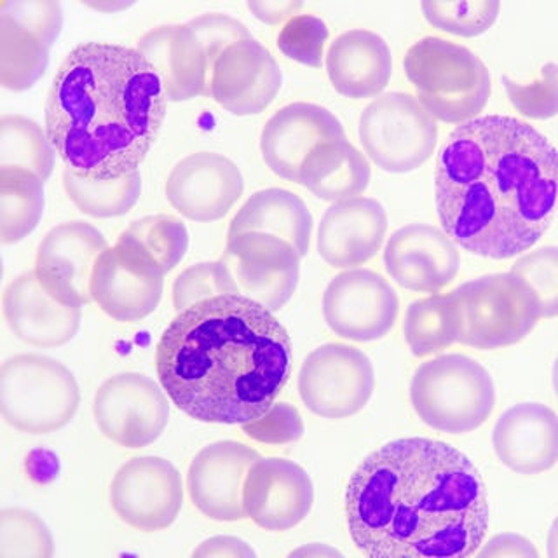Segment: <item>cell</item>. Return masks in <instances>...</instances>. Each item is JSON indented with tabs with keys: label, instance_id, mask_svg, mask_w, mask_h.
I'll use <instances>...</instances> for the list:
<instances>
[{
	"label": "cell",
	"instance_id": "23",
	"mask_svg": "<svg viewBox=\"0 0 558 558\" xmlns=\"http://www.w3.org/2000/svg\"><path fill=\"white\" fill-rule=\"evenodd\" d=\"M337 138H345V131L330 110L299 101L267 121L260 136L262 157L279 179L299 183L307 156L323 142Z\"/></svg>",
	"mask_w": 558,
	"mask_h": 558
},
{
	"label": "cell",
	"instance_id": "29",
	"mask_svg": "<svg viewBox=\"0 0 558 558\" xmlns=\"http://www.w3.org/2000/svg\"><path fill=\"white\" fill-rule=\"evenodd\" d=\"M266 232L278 235L295 246L302 257L307 255L313 235V215L301 197L284 189H264L250 197L232 218L229 234Z\"/></svg>",
	"mask_w": 558,
	"mask_h": 558
},
{
	"label": "cell",
	"instance_id": "19",
	"mask_svg": "<svg viewBox=\"0 0 558 558\" xmlns=\"http://www.w3.org/2000/svg\"><path fill=\"white\" fill-rule=\"evenodd\" d=\"M243 501L246 519L258 527L290 531L313 510V480L296 462L260 458L246 476Z\"/></svg>",
	"mask_w": 558,
	"mask_h": 558
},
{
	"label": "cell",
	"instance_id": "47",
	"mask_svg": "<svg viewBox=\"0 0 558 558\" xmlns=\"http://www.w3.org/2000/svg\"><path fill=\"white\" fill-rule=\"evenodd\" d=\"M292 557H340V551L327 545H307L292 551Z\"/></svg>",
	"mask_w": 558,
	"mask_h": 558
},
{
	"label": "cell",
	"instance_id": "36",
	"mask_svg": "<svg viewBox=\"0 0 558 558\" xmlns=\"http://www.w3.org/2000/svg\"><path fill=\"white\" fill-rule=\"evenodd\" d=\"M429 25L458 37H478L493 28L499 17L501 2L497 0H427L421 4Z\"/></svg>",
	"mask_w": 558,
	"mask_h": 558
},
{
	"label": "cell",
	"instance_id": "39",
	"mask_svg": "<svg viewBox=\"0 0 558 558\" xmlns=\"http://www.w3.org/2000/svg\"><path fill=\"white\" fill-rule=\"evenodd\" d=\"M502 86L508 100L523 118L545 121L558 116V65L554 61L545 63L539 77L532 83H517L502 75Z\"/></svg>",
	"mask_w": 558,
	"mask_h": 558
},
{
	"label": "cell",
	"instance_id": "48",
	"mask_svg": "<svg viewBox=\"0 0 558 558\" xmlns=\"http://www.w3.org/2000/svg\"><path fill=\"white\" fill-rule=\"evenodd\" d=\"M546 554L549 558H558V517L551 523V529L548 532V539H546Z\"/></svg>",
	"mask_w": 558,
	"mask_h": 558
},
{
	"label": "cell",
	"instance_id": "45",
	"mask_svg": "<svg viewBox=\"0 0 558 558\" xmlns=\"http://www.w3.org/2000/svg\"><path fill=\"white\" fill-rule=\"evenodd\" d=\"M250 11L253 16L267 23V25H279L288 23L292 17L299 16V11L304 8V2L296 0H250Z\"/></svg>",
	"mask_w": 558,
	"mask_h": 558
},
{
	"label": "cell",
	"instance_id": "4",
	"mask_svg": "<svg viewBox=\"0 0 558 558\" xmlns=\"http://www.w3.org/2000/svg\"><path fill=\"white\" fill-rule=\"evenodd\" d=\"M166 95L136 49L86 43L69 52L46 101V133L66 170L112 180L138 171L166 119Z\"/></svg>",
	"mask_w": 558,
	"mask_h": 558
},
{
	"label": "cell",
	"instance_id": "15",
	"mask_svg": "<svg viewBox=\"0 0 558 558\" xmlns=\"http://www.w3.org/2000/svg\"><path fill=\"white\" fill-rule=\"evenodd\" d=\"M400 313L395 288L379 272L349 269L328 283L323 316L336 336L353 342H372L388 336Z\"/></svg>",
	"mask_w": 558,
	"mask_h": 558
},
{
	"label": "cell",
	"instance_id": "14",
	"mask_svg": "<svg viewBox=\"0 0 558 558\" xmlns=\"http://www.w3.org/2000/svg\"><path fill=\"white\" fill-rule=\"evenodd\" d=\"M166 272L150 255L119 235L93 272L92 295L107 316L121 323L147 318L161 302Z\"/></svg>",
	"mask_w": 558,
	"mask_h": 558
},
{
	"label": "cell",
	"instance_id": "21",
	"mask_svg": "<svg viewBox=\"0 0 558 558\" xmlns=\"http://www.w3.org/2000/svg\"><path fill=\"white\" fill-rule=\"evenodd\" d=\"M384 266L405 290L438 293L458 278L461 255L458 244L438 227L410 223L389 238Z\"/></svg>",
	"mask_w": 558,
	"mask_h": 558
},
{
	"label": "cell",
	"instance_id": "3",
	"mask_svg": "<svg viewBox=\"0 0 558 558\" xmlns=\"http://www.w3.org/2000/svg\"><path fill=\"white\" fill-rule=\"evenodd\" d=\"M156 372L183 414L244 426L264 417L287 386L292 339L272 311L248 296H209L162 331Z\"/></svg>",
	"mask_w": 558,
	"mask_h": 558
},
{
	"label": "cell",
	"instance_id": "27",
	"mask_svg": "<svg viewBox=\"0 0 558 558\" xmlns=\"http://www.w3.org/2000/svg\"><path fill=\"white\" fill-rule=\"evenodd\" d=\"M327 74L339 95L351 100L374 98L391 81V49L374 32H345L328 49Z\"/></svg>",
	"mask_w": 558,
	"mask_h": 558
},
{
	"label": "cell",
	"instance_id": "25",
	"mask_svg": "<svg viewBox=\"0 0 558 558\" xmlns=\"http://www.w3.org/2000/svg\"><path fill=\"white\" fill-rule=\"evenodd\" d=\"M494 452L519 475H539L558 462V415L543 403L505 410L493 433Z\"/></svg>",
	"mask_w": 558,
	"mask_h": 558
},
{
	"label": "cell",
	"instance_id": "28",
	"mask_svg": "<svg viewBox=\"0 0 558 558\" xmlns=\"http://www.w3.org/2000/svg\"><path fill=\"white\" fill-rule=\"evenodd\" d=\"M371 162L348 138L323 142L302 165L299 183L328 203L362 196L371 183Z\"/></svg>",
	"mask_w": 558,
	"mask_h": 558
},
{
	"label": "cell",
	"instance_id": "50",
	"mask_svg": "<svg viewBox=\"0 0 558 558\" xmlns=\"http://www.w3.org/2000/svg\"><path fill=\"white\" fill-rule=\"evenodd\" d=\"M92 5V8H95V9H121V8H128V4H121V5H101V4H89Z\"/></svg>",
	"mask_w": 558,
	"mask_h": 558
},
{
	"label": "cell",
	"instance_id": "44",
	"mask_svg": "<svg viewBox=\"0 0 558 558\" xmlns=\"http://www.w3.org/2000/svg\"><path fill=\"white\" fill-rule=\"evenodd\" d=\"M478 557L537 558L539 554L527 537L513 534V532H505V534H497L488 541L487 545L480 549Z\"/></svg>",
	"mask_w": 558,
	"mask_h": 558
},
{
	"label": "cell",
	"instance_id": "35",
	"mask_svg": "<svg viewBox=\"0 0 558 558\" xmlns=\"http://www.w3.org/2000/svg\"><path fill=\"white\" fill-rule=\"evenodd\" d=\"M121 235L150 255L165 272L179 266L189 248L187 227L180 218L171 215L140 218Z\"/></svg>",
	"mask_w": 558,
	"mask_h": 558
},
{
	"label": "cell",
	"instance_id": "6",
	"mask_svg": "<svg viewBox=\"0 0 558 558\" xmlns=\"http://www.w3.org/2000/svg\"><path fill=\"white\" fill-rule=\"evenodd\" d=\"M403 69L424 109L447 124L478 118L493 92L484 61L441 37H424L410 46Z\"/></svg>",
	"mask_w": 558,
	"mask_h": 558
},
{
	"label": "cell",
	"instance_id": "42",
	"mask_svg": "<svg viewBox=\"0 0 558 558\" xmlns=\"http://www.w3.org/2000/svg\"><path fill=\"white\" fill-rule=\"evenodd\" d=\"M0 14L39 35L49 46L58 39L63 26V9L54 0H2Z\"/></svg>",
	"mask_w": 558,
	"mask_h": 558
},
{
	"label": "cell",
	"instance_id": "11",
	"mask_svg": "<svg viewBox=\"0 0 558 558\" xmlns=\"http://www.w3.org/2000/svg\"><path fill=\"white\" fill-rule=\"evenodd\" d=\"M375 389L371 357L353 345L328 342L302 363L299 395L304 405L325 418H348L365 409Z\"/></svg>",
	"mask_w": 558,
	"mask_h": 558
},
{
	"label": "cell",
	"instance_id": "9",
	"mask_svg": "<svg viewBox=\"0 0 558 558\" xmlns=\"http://www.w3.org/2000/svg\"><path fill=\"white\" fill-rule=\"evenodd\" d=\"M450 295L458 305V342L470 348L490 351L519 344L541 319L536 295L511 270L471 279Z\"/></svg>",
	"mask_w": 558,
	"mask_h": 558
},
{
	"label": "cell",
	"instance_id": "22",
	"mask_svg": "<svg viewBox=\"0 0 558 558\" xmlns=\"http://www.w3.org/2000/svg\"><path fill=\"white\" fill-rule=\"evenodd\" d=\"M281 83L278 61L252 37L231 44L218 57L209 96L234 116H257L275 101Z\"/></svg>",
	"mask_w": 558,
	"mask_h": 558
},
{
	"label": "cell",
	"instance_id": "30",
	"mask_svg": "<svg viewBox=\"0 0 558 558\" xmlns=\"http://www.w3.org/2000/svg\"><path fill=\"white\" fill-rule=\"evenodd\" d=\"M44 182L22 168H0V241L14 244L39 226L44 214Z\"/></svg>",
	"mask_w": 558,
	"mask_h": 558
},
{
	"label": "cell",
	"instance_id": "18",
	"mask_svg": "<svg viewBox=\"0 0 558 558\" xmlns=\"http://www.w3.org/2000/svg\"><path fill=\"white\" fill-rule=\"evenodd\" d=\"M260 453L241 441L208 445L192 459L187 473L191 501L201 513L217 522L246 519L244 482Z\"/></svg>",
	"mask_w": 558,
	"mask_h": 558
},
{
	"label": "cell",
	"instance_id": "38",
	"mask_svg": "<svg viewBox=\"0 0 558 558\" xmlns=\"http://www.w3.org/2000/svg\"><path fill=\"white\" fill-rule=\"evenodd\" d=\"M511 272L531 287L541 319L558 316V246H543L514 262Z\"/></svg>",
	"mask_w": 558,
	"mask_h": 558
},
{
	"label": "cell",
	"instance_id": "2",
	"mask_svg": "<svg viewBox=\"0 0 558 558\" xmlns=\"http://www.w3.org/2000/svg\"><path fill=\"white\" fill-rule=\"evenodd\" d=\"M345 517L368 557L466 558L484 545L490 511L466 453L432 438H400L354 471Z\"/></svg>",
	"mask_w": 558,
	"mask_h": 558
},
{
	"label": "cell",
	"instance_id": "41",
	"mask_svg": "<svg viewBox=\"0 0 558 558\" xmlns=\"http://www.w3.org/2000/svg\"><path fill=\"white\" fill-rule=\"evenodd\" d=\"M330 32L319 17L299 14L284 23L278 35V48L284 57L302 65L319 69Z\"/></svg>",
	"mask_w": 558,
	"mask_h": 558
},
{
	"label": "cell",
	"instance_id": "46",
	"mask_svg": "<svg viewBox=\"0 0 558 558\" xmlns=\"http://www.w3.org/2000/svg\"><path fill=\"white\" fill-rule=\"evenodd\" d=\"M194 557L253 558L255 551L244 541L232 536L209 537L194 549Z\"/></svg>",
	"mask_w": 558,
	"mask_h": 558
},
{
	"label": "cell",
	"instance_id": "17",
	"mask_svg": "<svg viewBox=\"0 0 558 558\" xmlns=\"http://www.w3.org/2000/svg\"><path fill=\"white\" fill-rule=\"evenodd\" d=\"M109 248L105 235L92 223H60L39 244L35 272L49 295L61 304L83 307L93 301L96 262Z\"/></svg>",
	"mask_w": 558,
	"mask_h": 558
},
{
	"label": "cell",
	"instance_id": "7",
	"mask_svg": "<svg viewBox=\"0 0 558 558\" xmlns=\"http://www.w3.org/2000/svg\"><path fill=\"white\" fill-rule=\"evenodd\" d=\"M415 414L436 432L464 435L487 423L496 405V386L487 368L464 354L427 360L410 383Z\"/></svg>",
	"mask_w": 558,
	"mask_h": 558
},
{
	"label": "cell",
	"instance_id": "12",
	"mask_svg": "<svg viewBox=\"0 0 558 558\" xmlns=\"http://www.w3.org/2000/svg\"><path fill=\"white\" fill-rule=\"evenodd\" d=\"M301 258L295 246L278 235L243 232L227 238L220 260L234 281L235 293L276 313L290 302L299 287Z\"/></svg>",
	"mask_w": 558,
	"mask_h": 558
},
{
	"label": "cell",
	"instance_id": "43",
	"mask_svg": "<svg viewBox=\"0 0 558 558\" xmlns=\"http://www.w3.org/2000/svg\"><path fill=\"white\" fill-rule=\"evenodd\" d=\"M244 432L260 441L299 440L304 433L301 415L288 403H278L255 423L244 424Z\"/></svg>",
	"mask_w": 558,
	"mask_h": 558
},
{
	"label": "cell",
	"instance_id": "32",
	"mask_svg": "<svg viewBox=\"0 0 558 558\" xmlns=\"http://www.w3.org/2000/svg\"><path fill=\"white\" fill-rule=\"evenodd\" d=\"M403 333L412 354L433 356L459 340L458 305L450 293L418 299L409 305Z\"/></svg>",
	"mask_w": 558,
	"mask_h": 558
},
{
	"label": "cell",
	"instance_id": "1",
	"mask_svg": "<svg viewBox=\"0 0 558 558\" xmlns=\"http://www.w3.org/2000/svg\"><path fill=\"white\" fill-rule=\"evenodd\" d=\"M436 214L453 243L508 260L545 235L558 214V150L506 116L459 124L436 157Z\"/></svg>",
	"mask_w": 558,
	"mask_h": 558
},
{
	"label": "cell",
	"instance_id": "31",
	"mask_svg": "<svg viewBox=\"0 0 558 558\" xmlns=\"http://www.w3.org/2000/svg\"><path fill=\"white\" fill-rule=\"evenodd\" d=\"M49 46L43 37L0 14V84L25 92L37 84L49 65Z\"/></svg>",
	"mask_w": 558,
	"mask_h": 558
},
{
	"label": "cell",
	"instance_id": "16",
	"mask_svg": "<svg viewBox=\"0 0 558 558\" xmlns=\"http://www.w3.org/2000/svg\"><path fill=\"white\" fill-rule=\"evenodd\" d=\"M109 497L113 513L130 527L165 531L182 510V475L170 461L157 456L133 458L113 476Z\"/></svg>",
	"mask_w": 558,
	"mask_h": 558
},
{
	"label": "cell",
	"instance_id": "49",
	"mask_svg": "<svg viewBox=\"0 0 558 558\" xmlns=\"http://www.w3.org/2000/svg\"><path fill=\"white\" fill-rule=\"evenodd\" d=\"M554 389H555V392H557V397H558V357H557V362H555V365H554Z\"/></svg>",
	"mask_w": 558,
	"mask_h": 558
},
{
	"label": "cell",
	"instance_id": "20",
	"mask_svg": "<svg viewBox=\"0 0 558 558\" xmlns=\"http://www.w3.org/2000/svg\"><path fill=\"white\" fill-rule=\"evenodd\" d=\"M240 168L215 153H197L174 166L166 197L182 217L194 222H215L226 217L243 196Z\"/></svg>",
	"mask_w": 558,
	"mask_h": 558
},
{
	"label": "cell",
	"instance_id": "24",
	"mask_svg": "<svg viewBox=\"0 0 558 558\" xmlns=\"http://www.w3.org/2000/svg\"><path fill=\"white\" fill-rule=\"evenodd\" d=\"M388 226V214L379 201L354 197L333 203L319 223V255L336 269L363 266L383 248Z\"/></svg>",
	"mask_w": 558,
	"mask_h": 558
},
{
	"label": "cell",
	"instance_id": "33",
	"mask_svg": "<svg viewBox=\"0 0 558 558\" xmlns=\"http://www.w3.org/2000/svg\"><path fill=\"white\" fill-rule=\"evenodd\" d=\"M66 196L83 214L95 218L122 217L135 208L142 194L140 171L121 179H87L72 170L63 171Z\"/></svg>",
	"mask_w": 558,
	"mask_h": 558
},
{
	"label": "cell",
	"instance_id": "37",
	"mask_svg": "<svg viewBox=\"0 0 558 558\" xmlns=\"http://www.w3.org/2000/svg\"><path fill=\"white\" fill-rule=\"evenodd\" d=\"M54 539L34 511L4 508L0 511V558H51Z\"/></svg>",
	"mask_w": 558,
	"mask_h": 558
},
{
	"label": "cell",
	"instance_id": "40",
	"mask_svg": "<svg viewBox=\"0 0 558 558\" xmlns=\"http://www.w3.org/2000/svg\"><path fill=\"white\" fill-rule=\"evenodd\" d=\"M227 293H235V287L226 264L220 258L215 262H201L197 266L183 270L182 275L174 279V310L180 313L196 302Z\"/></svg>",
	"mask_w": 558,
	"mask_h": 558
},
{
	"label": "cell",
	"instance_id": "34",
	"mask_svg": "<svg viewBox=\"0 0 558 558\" xmlns=\"http://www.w3.org/2000/svg\"><path fill=\"white\" fill-rule=\"evenodd\" d=\"M0 168H22L43 182L54 170V148L48 133L32 119L2 116L0 119Z\"/></svg>",
	"mask_w": 558,
	"mask_h": 558
},
{
	"label": "cell",
	"instance_id": "26",
	"mask_svg": "<svg viewBox=\"0 0 558 558\" xmlns=\"http://www.w3.org/2000/svg\"><path fill=\"white\" fill-rule=\"evenodd\" d=\"M4 316L17 339L37 348H60L77 336L83 311L46 292L35 270L14 278L4 292Z\"/></svg>",
	"mask_w": 558,
	"mask_h": 558
},
{
	"label": "cell",
	"instance_id": "10",
	"mask_svg": "<svg viewBox=\"0 0 558 558\" xmlns=\"http://www.w3.org/2000/svg\"><path fill=\"white\" fill-rule=\"evenodd\" d=\"M357 133L366 156L388 173L417 170L438 142L436 119L409 93L375 98L363 110Z\"/></svg>",
	"mask_w": 558,
	"mask_h": 558
},
{
	"label": "cell",
	"instance_id": "13",
	"mask_svg": "<svg viewBox=\"0 0 558 558\" xmlns=\"http://www.w3.org/2000/svg\"><path fill=\"white\" fill-rule=\"evenodd\" d=\"M93 414L105 438L126 449H144L165 433L170 405L165 391L150 377L126 372L101 384Z\"/></svg>",
	"mask_w": 558,
	"mask_h": 558
},
{
	"label": "cell",
	"instance_id": "8",
	"mask_svg": "<svg viewBox=\"0 0 558 558\" xmlns=\"http://www.w3.org/2000/svg\"><path fill=\"white\" fill-rule=\"evenodd\" d=\"M78 403L77 380L63 363L43 354H17L2 365L0 412L17 432H58L77 414Z\"/></svg>",
	"mask_w": 558,
	"mask_h": 558
},
{
	"label": "cell",
	"instance_id": "5",
	"mask_svg": "<svg viewBox=\"0 0 558 558\" xmlns=\"http://www.w3.org/2000/svg\"><path fill=\"white\" fill-rule=\"evenodd\" d=\"M252 39L248 28L226 14H203L183 25H162L136 43V51L154 66L166 100L209 96L218 57L231 44Z\"/></svg>",
	"mask_w": 558,
	"mask_h": 558
}]
</instances>
